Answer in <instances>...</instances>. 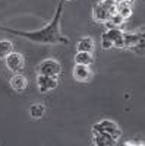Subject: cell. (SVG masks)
<instances>
[{"label": "cell", "mask_w": 145, "mask_h": 146, "mask_svg": "<svg viewBox=\"0 0 145 146\" xmlns=\"http://www.w3.org/2000/svg\"><path fill=\"white\" fill-rule=\"evenodd\" d=\"M117 13L122 16L123 19H128L130 15H132V7H130V3L128 2H120L117 3Z\"/></svg>", "instance_id": "13"}, {"label": "cell", "mask_w": 145, "mask_h": 146, "mask_svg": "<svg viewBox=\"0 0 145 146\" xmlns=\"http://www.w3.org/2000/svg\"><path fill=\"white\" fill-rule=\"evenodd\" d=\"M6 66L9 70L12 72H19L23 69V66H25V60H23V56L21 53H13L12 51L6 58Z\"/></svg>", "instance_id": "4"}, {"label": "cell", "mask_w": 145, "mask_h": 146, "mask_svg": "<svg viewBox=\"0 0 145 146\" xmlns=\"http://www.w3.org/2000/svg\"><path fill=\"white\" fill-rule=\"evenodd\" d=\"M27 85H28L27 78L22 76V75H15V76H12V79H10V86L13 88L15 91H18V92L25 89Z\"/></svg>", "instance_id": "10"}, {"label": "cell", "mask_w": 145, "mask_h": 146, "mask_svg": "<svg viewBox=\"0 0 145 146\" xmlns=\"http://www.w3.org/2000/svg\"><path fill=\"white\" fill-rule=\"evenodd\" d=\"M12 51H13V44H12L9 40L0 41V58H6Z\"/></svg>", "instance_id": "14"}, {"label": "cell", "mask_w": 145, "mask_h": 146, "mask_svg": "<svg viewBox=\"0 0 145 146\" xmlns=\"http://www.w3.org/2000/svg\"><path fill=\"white\" fill-rule=\"evenodd\" d=\"M100 5H101L103 7H106L108 12H110V15L117 13V3L114 2V0H101Z\"/></svg>", "instance_id": "17"}, {"label": "cell", "mask_w": 145, "mask_h": 146, "mask_svg": "<svg viewBox=\"0 0 145 146\" xmlns=\"http://www.w3.org/2000/svg\"><path fill=\"white\" fill-rule=\"evenodd\" d=\"M75 63L76 64H84V66H90L94 63V57L91 53H84V51H78V54L75 56Z\"/></svg>", "instance_id": "12"}, {"label": "cell", "mask_w": 145, "mask_h": 146, "mask_svg": "<svg viewBox=\"0 0 145 146\" xmlns=\"http://www.w3.org/2000/svg\"><path fill=\"white\" fill-rule=\"evenodd\" d=\"M92 131H101V133H107V135H110L114 140H117L122 135V131H120L119 126L114 123L113 120H101L98 123H95L92 126Z\"/></svg>", "instance_id": "2"}, {"label": "cell", "mask_w": 145, "mask_h": 146, "mask_svg": "<svg viewBox=\"0 0 145 146\" xmlns=\"http://www.w3.org/2000/svg\"><path fill=\"white\" fill-rule=\"evenodd\" d=\"M101 47L106 48V50H108V48H112V47H113V42L103 35V36H101Z\"/></svg>", "instance_id": "20"}, {"label": "cell", "mask_w": 145, "mask_h": 146, "mask_svg": "<svg viewBox=\"0 0 145 146\" xmlns=\"http://www.w3.org/2000/svg\"><path fill=\"white\" fill-rule=\"evenodd\" d=\"M128 2H129V3H132V2H135V0H128Z\"/></svg>", "instance_id": "22"}, {"label": "cell", "mask_w": 145, "mask_h": 146, "mask_svg": "<svg viewBox=\"0 0 145 146\" xmlns=\"http://www.w3.org/2000/svg\"><path fill=\"white\" fill-rule=\"evenodd\" d=\"M45 113V107L43 104H32L29 107V115L32 118H41Z\"/></svg>", "instance_id": "15"}, {"label": "cell", "mask_w": 145, "mask_h": 146, "mask_svg": "<svg viewBox=\"0 0 145 146\" xmlns=\"http://www.w3.org/2000/svg\"><path fill=\"white\" fill-rule=\"evenodd\" d=\"M110 18H112L110 12H108L106 7H103L100 3L94 7V19L97 22H107Z\"/></svg>", "instance_id": "9"}, {"label": "cell", "mask_w": 145, "mask_h": 146, "mask_svg": "<svg viewBox=\"0 0 145 146\" xmlns=\"http://www.w3.org/2000/svg\"><path fill=\"white\" fill-rule=\"evenodd\" d=\"M108 21H110V22L113 23V27H114V28H120V27L123 25V22H125V19H123L122 16H120L119 13H114V15H112V18L108 19Z\"/></svg>", "instance_id": "18"}, {"label": "cell", "mask_w": 145, "mask_h": 146, "mask_svg": "<svg viewBox=\"0 0 145 146\" xmlns=\"http://www.w3.org/2000/svg\"><path fill=\"white\" fill-rule=\"evenodd\" d=\"M142 34H132V32H123L122 34V40H123V48H132L141 38Z\"/></svg>", "instance_id": "8"}, {"label": "cell", "mask_w": 145, "mask_h": 146, "mask_svg": "<svg viewBox=\"0 0 145 146\" xmlns=\"http://www.w3.org/2000/svg\"><path fill=\"white\" fill-rule=\"evenodd\" d=\"M122 31H120V28H113V29H108V31H106L103 35L106 36V38H108L112 42H114L117 38H120V36H122Z\"/></svg>", "instance_id": "16"}, {"label": "cell", "mask_w": 145, "mask_h": 146, "mask_svg": "<svg viewBox=\"0 0 145 146\" xmlns=\"http://www.w3.org/2000/svg\"><path fill=\"white\" fill-rule=\"evenodd\" d=\"M38 72L40 75H45V76H53V78H57L62 72V66H60L59 62L53 58H47V60H43L38 66Z\"/></svg>", "instance_id": "3"}, {"label": "cell", "mask_w": 145, "mask_h": 146, "mask_svg": "<svg viewBox=\"0 0 145 146\" xmlns=\"http://www.w3.org/2000/svg\"><path fill=\"white\" fill-rule=\"evenodd\" d=\"M78 51H84V53H92L94 51V40L90 38V36H85V38L79 40V42L76 44Z\"/></svg>", "instance_id": "11"}, {"label": "cell", "mask_w": 145, "mask_h": 146, "mask_svg": "<svg viewBox=\"0 0 145 146\" xmlns=\"http://www.w3.org/2000/svg\"><path fill=\"white\" fill-rule=\"evenodd\" d=\"M37 83H38V89L41 94H45L51 89H56L57 88V78H53V76H45V75H38L37 78Z\"/></svg>", "instance_id": "5"}, {"label": "cell", "mask_w": 145, "mask_h": 146, "mask_svg": "<svg viewBox=\"0 0 145 146\" xmlns=\"http://www.w3.org/2000/svg\"><path fill=\"white\" fill-rule=\"evenodd\" d=\"M92 133H94V143L97 146H113L116 143V140L107 133L101 131H92Z\"/></svg>", "instance_id": "7"}, {"label": "cell", "mask_w": 145, "mask_h": 146, "mask_svg": "<svg viewBox=\"0 0 145 146\" xmlns=\"http://www.w3.org/2000/svg\"><path fill=\"white\" fill-rule=\"evenodd\" d=\"M132 48L136 51V54H144V36H142V38H141L134 47H132Z\"/></svg>", "instance_id": "19"}, {"label": "cell", "mask_w": 145, "mask_h": 146, "mask_svg": "<svg viewBox=\"0 0 145 146\" xmlns=\"http://www.w3.org/2000/svg\"><path fill=\"white\" fill-rule=\"evenodd\" d=\"M63 5H65V0H60L53 21L48 23L47 27H44L43 29H38V31H18V29H12V28H6V27L0 25V31L22 36V38H27V40H29L32 42H37V44H67L69 40L65 38L62 35V32H60V18H62Z\"/></svg>", "instance_id": "1"}, {"label": "cell", "mask_w": 145, "mask_h": 146, "mask_svg": "<svg viewBox=\"0 0 145 146\" xmlns=\"http://www.w3.org/2000/svg\"><path fill=\"white\" fill-rule=\"evenodd\" d=\"M116 3H120V2H126V0H114Z\"/></svg>", "instance_id": "21"}, {"label": "cell", "mask_w": 145, "mask_h": 146, "mask_svg": "<svg viewBox=\"0 0 145 146\" xmlns=\"http://www.w3.org/2000/svg\"><path fill=\"white\" fill-rule=\"evenodd\" d=\"M74 78L78 82H87L88 79H91L90 67L84 66V64H75V67H74Z\"/></svg>", "instance_id": "6"}]
</instances>
